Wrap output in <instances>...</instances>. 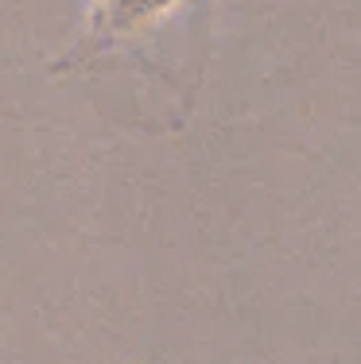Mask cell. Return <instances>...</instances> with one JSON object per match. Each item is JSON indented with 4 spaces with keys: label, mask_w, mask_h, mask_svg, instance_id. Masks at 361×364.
Returning a JSON list of instances; mask_svg holds the SVG:
<instances>
[{
    "label": "cell",
    "mask_w": 361,
    "mask_h": 364,
    "mask_svg": "<svg viewBox=\"0 0 361 364\" xmlns=\"http://www.w3.org/2000/svg\"><path fill=\"white\" fill-rule=\"evenodd\" d=\"M167 8H175V0H98V31L105 36H128V31H140L144 23L159 20Z\"/></svg>",
    "instance_id": "cell-1"
}]
</instances>
